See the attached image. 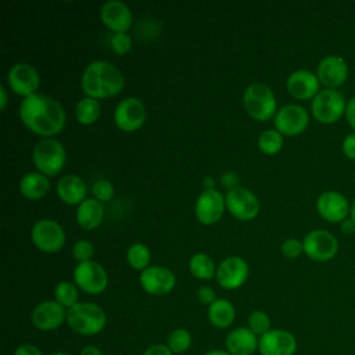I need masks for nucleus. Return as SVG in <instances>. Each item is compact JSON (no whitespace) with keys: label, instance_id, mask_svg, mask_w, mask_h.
<instances>
[{"label":"nucleus","instance_id":"nucleus-1","mask_svg":"<svg viewBox=\"0 0 355 355\" xmlns=\"http://www.w3.org/2000/svg\"><path fill=\"white\" fill-rule=\"evenodd\" d=\"M22 123L33 133L44 139L60 133L65 125L67 115L61 103L47 94L33 93L19 104L18 108Z\"/></svg>","mask_w":355,"mask_h":355},{"label":"nucleus","instance_id":"nucleus-2","mask_svg":"<svg viewBox=\"0 0 355 355\" xmlns=\"http://www.w3.org/2000/svg\"><path fill=\"white\" fill-rule=\"evenodd\" d=\"M80 85L87 97L104 98L118 94L125 86V78L112 62L96 60L83 69Z\"/></svg>","mask_w":355,"mask_h":355},{"label":"nucleus","instance_id":"nucleus-3","mask_svg":"<svg viewBox=\"0 0 355 355\" xmlns=\"http://www.w3.org/2000/svg\"><path fill=\"white\" fill-rule=\"evenodd\" d=\"M67 324L80 336H96L104 330L107 315L94 302H78L67 311Z\"/></svg>","mask_w":355,"mask_h":355},{"label":"nucleus","instance_id":"nucleus-4","mask_svg":"<svg viewBox=\"0 0 355 355\" xmlns=\"http://www.w3.org/2000/svg\"><path fill=\"white\" fill-rule=\"evenodd\" d=\"M243 104L248 115L257 121H268L277 112L275 93L261 82L247 86L243 94Z\"/></svg>","mask_w":355,"mask_h":355},{"label":"nucleus","instance_id":"nucleus-5","mask_svg":"<svg viewBox=\"0 0 355 355\" xmlns=\"http://www.w3.org/2000/svg\"><path fill=\"white\" fill-rule=\"evenodd\" d=\"M32 161L39 172L46 176H54L64 168L67 153L60 140L49 137L36 143L32 151Z\"/></svg>","mask_w":355,"mask_h":355},{"label":"nucleus","instance_id":"nucleus-6","mask_svg":"<svg viewBox=\"0 0 355 355\" xmlns=\"http://www.w3.org/2000/svg\"><path fill=\"white\" fill-rule=\"evenodd\" d=\"M347 101L337 89H322L311 103V112L313 118L324 125L337 122L345 115Z\"/></svg>","mask_w":355,"mask_h":355},{"label":"nucleus","instance_id":"nucleus-7","mask_svg":"<svg viewBox=\"0 0 355 355\" xmlns=\"http://www.w3.org/2000/svg\"><path fill=\"white\" fill-rule=\"evenodd\" d=\"M31 239L36 248L43 252H57L65 243V232L54 219H39L31 229Z\"/></svg>","mask_w":355,"mask_h":355},{"label":"nucleus","instance_id":"nucleus-8","mask_svg":"<svg viewBox=\"0 0 355 355\" xmlns=\"http://www.w3.org/2000/svg\"><path fill=\"white\" fill-rule=\"evenodd\" d=\"M73 283L86 294H101L108 286V275L101 263L96 261L80 262L72 272Z\"/></svg>","mask_w":355,"mask_h":355},{"label":"nucleus","instance_id":"nucleus-9","mask_svg":"<svg viewBox=\"0 0 355 355\" xmlns=\"http://www.w3.org/2000/svg\"><path fill=\"white\" fill-rule=\"evenodd\" d=\"M304 252L313 261L326 262L333 259L338 252L337 237L324 229L308 232L302 240Z\"/></svg>","mask_w":355,"mask_h":355},{"label":"nucleus","instance_id":"nucleus-10","mask_svg":"<svg viewBox=\"0 0 355 355\" xmlns=\"http://www.w3.org/2000/svg\"><path fill=\"white\" fill-rule=\"evenodd\" d=\"M226 208L229 212L241 220H251L259 212V200L258 197L245 187H236L227 190L225 196Z\"/></svg>","mask_w":355,"mask_h":355},{"label":"nucleus","instance_id":"nucleus-11","mask_svg":"<svg viewBox=\"0 0 355 355\" xmlns=\"http://www.w3.org/2000/svg\"><path fill=\"white\" fill-rule=\"evenodd\" d=\"M146 105L137 97H125L114 111L115 125L123 132L137 130L146 121Z\"/></svg>","mask_w":355,"mask_h":355},{"label":"nucleus","instance_id":"nucleus-12","mask_svg":"<svg viewBox=\"0 0 355 355\" xmlns=\"http://www.w3.org/2000/svg\"><path fill=\"white\" fill-rule=\"evenodd\" d=\"M308 123L309 114L300 104H286L275 114V128L286 136L302 133L308 128Z\"/></svg>","mask_w":355,"mask_h":355},{"label":"nucleus","instance_id":"nucleus-13","mask_svg":"<svg viewBox=\"0 0 355 355\" xmlns=\"http://www.w3.org/2000/svg\"><path fill=\"white\" fill-rule=\"evenodd\" d=\"M67 311L55 300L42 301L33 308L31 322L40 331H53L67 323Z\"/></svg>","mask_w":355,"mask_h":355},{"label":"nucleus","instance_id":"nucleus-14","mask_svg":"<svg viewBox=\"0 0 355 355\" xmlns=\"http://www.w3.org/2000/svg\"><path fill=\"white\" fill-rule=\"evenodd\" d=\"M297 349L295 336L284 329H270L258 340L259 355H295Z\"/></svg>","mask_w":355,"mask_h":355},{"label":"nucleus","instance_id":"nucleus-15","mask_svg":"<svg viewBox=\"0 0 355 355\" xmlns=\"http://www.w3.org/2000/svg\"><path fill=\"white\" fill-rule=\"evenodd\" d=\"M250 273L248 263L237 255H232L225 258L218 266H216V282L222 288L226 290H234L241 287Z\"/></svg>","mask_w":355,"mask_h":355},{"label":"nucleus","instance_id":"nucleus-16","mask_svg":"<svg viewBox=\"0 0 355 355\" xmlns=\"http://www.w3.org/2000/svg\"><path fill=\"white\" fill-rule=\"evenodd\" d=\"M139 282L147 294L165 295L175 288L176 276L168 268L153 265L140 272Z\"/></svg>","mask_w":355,"mask_h":355},{"label":"nucleus","instance_id":"nucleus-17","mask_svg":"<svg viewBox=\"0 0 355 355\" xmlns=\"http://www.w3.org/2000/svg\"><path fill=\"white\" fill-rule=\"evenodd\" d=\"M225 207V196L216 189H209L201 191L197 197L194 214L202 225H214L222 218Z\"/></svg>","mask_w":355,"mask_h":355},{"label":"nucleus","instance_id":"nucleus-18","mask_svg":"<svg viewBox=\"0 0 355 355\" xmlns=\"http://www.w3.org/2000/svg\"><path fill=\"white\" fill-rule=\"evenodd\" d=\"M7 83L12 92L28 97L36 93L40 76L36 68L28 62H17L7 72Z\"/></svg>","mask_w":355,"mask_h":355},{"label":"nucleus","instance_id":"nucleus-19","mask_svg":"<svg viewBox=\"0 0 355 355\" xmlns=\"http://www.w3.org/2000/svg\"><path fill=\"white\" fill-rule=\"evenodd\" d=\"M316 76L326 89H336L347 80L348 64L341 55H324L316 67Z\"/></svg>","mask_w":355,"mask_h":355},{"label":"nucleus","instance_id":"nucleus-20","mask_svg":"<svg viewBox=\"0 0 355 355\" xmlns=\"http://www.w3.org/2000/svg\"><path fill=\"white\" fill-rule=\"evenodd\" d=\"M316 209L319 215L327 222L341 223L344 219L348 218L351 205L345 198V196H343L341 193L334 190H327L318 197Z\"/></svg>","mask_w":355,"mask_h":355},{"label":"nucleus","instance_id":"nucleus-21","mask_svg":"<svg viewBox=\"0 0 355 355\" xmlns=\"http://www.w3.org/2000/svg\"><path fill=\"white\" fill-rule=\"evenodd\" d=\"M100 17L104 25L118 32H126L133 22V15L129 6L121 0H108L100 8Z\"/></svg>","mask_w":355,"mask_h":355},{"label":"nucleus","instance_id":"nucleus-22","mask_svg":"<svg viewBox=\"0 0 355 355\" xmlns=\"http://www.w3.org/2000/svg\"><path fill=\"white\" fill-rule=\"evenodd\" d=\"M319 86L320 82L316 73L308 69H297L291 72L286 82L287 92L298 100L313 98L320 92Z\"/></svg>","mask_w":355,"mask_h":355},{"label":"nucleus","instance_id":"nucleus-23","mask_svg":"<svg viewBox=\"0 0 355 355\" xmlns=\"http://www.w3.org/2000/svg\"><path fill=\"white\" fill-rule=\"evenodd\" d=\"M258 340L248 327L232 329L225 338V349L230 355H254L258 351Z\"/></svg>","mask_w":355,"mask_h":355},{"label":"nucleus","instance_id":"nucleus-24","mask_svg":"<svg viewBox=\"0 0 355 355\" xmlns=\"http://www.w3.org/2000/svg\"><path fill=\"white\" fill-rule=\"evenodd\" d=\"M87 186L85 180L73 173L65 175L57 182V194L62 202L68 205H79L86 200Z\"/></svg>","mask_w":355,"mask_h":355},{"label":"nucleus","instance_id":"nucleus-25","mask_svg":"<svg viewBox=\"0 0 355 355\" xmlns=\"http://www.w3.org/2000/svg\"><path fill=\"white\" fill-rule=\"evenodd\" d=\"M104 218V207L96 198L83 200L76 209V222L86 230L96 229L100 226Z\"/></svg>","mask_w":355,"mask_h":355},{"label":"nucleus","instance_id":"nucleus-26","mask_svg":"<svg viewBox=\"0 0 355 355\" xmlns=\"http://www.w3.org/2000/svg\"><path fill=\"white\" fill-rule=\"evenodd\" d=\"M50 180L42 172H28L19 179V191L28 200H40L47 194Z\"/></svg>","mask_w":355,"mask_h":355},{"label":"nucleus","instance_id":"nucleus-27","mask_svg":"<svg viewBox=\"0 0 355 355\" xmlns=\"http://www.w3.org/2000/svg\"><path fill=\"white\" fill-rule=\"evenodd\" d=\"M208 322L216 329H227L236 319L234 305L225 298H218L207 308Z\"/></svg>","mask_w":355,"mask_h":355},{"label":"nucleus","instance_id":"nucleus-28","mask_svg":"<svg viewBox=\"0 0 355 355\" xmlns=\"http://www.w3.org/2000/svg\"><path fill=\"white\" fill-rule=\"evenodd\" d=\"M190 273L201 280H209L216 275V266L214 259L205 252L194 254L189 261Z\"/></svg>","mask_w":355,"mask_h":355},{"label":"nucleus","instance_id":"nucleus-29","mask_svg":"<svg viewBox=\"0 0 355 355\" xmlns=\"http://www.w3.org/2000/svg\"><path fill=\"white\" fill-rule=\"evenodd\" d=\"M101 114V105L97 98L83 97L78 101L75 107V116L80 125H92L94 123Z\"/></svg>","mask_w":355,"mask_h":355},{"label":"nucleus","instance_id":"nucleus-30","mask_svg":"<svg viewBox=\"0 0 355 355\" xmlns=\"http://www.w3.org/2000/svg\"><path fill=\"white\" fill-rule=\"evenodd\" d=\"M54 300L69 309L79 302V288L73 282L62 280L54 287Z\"/></svg>","mask_w":355,"mask_h":355},{"label":"nucleus","instance_id":"nucleus-31","mask_svg":"<svg viewBox=\"0 0 355 355\" xmlns=\"http://www.w3.org/2000/svg\"><path fill=\"white\" fill-rule=\"evenodd\" d=\"M193 343L191 333L184 327H176L169 331L166 337V345L173 352V355L184 354L190 349Z\"/></svg>","mask_w":355,"mask_h":355},{"label":"nucleus","instance_id":"nucleus-32","mask_svg":"<svg viewBox=\"0 0 355 355\" xmlns=\"http://www.w3.org/2000/svg\"><path fill=\"white\" fill-rule=\"evenodd\" d=\"M150 259H151V252L148 247L143 243H135L129 245V248L126 250V261L136 270L141 272L146 268H148Z\"/></svg>","mask_w":355,"mask_h":355},{"label":"nucleus","instance_id":"nucleus-33","mask_svg":"<svg viewBox=\"0 0 355 355\" xmlns=\"http://www.w3.org/2000/svg\"><path fill=\"white\" fill-rule=\"evenodd\" d=\"M283 135L276 129H266L258 137L259 150L268 155L279 153L283 147Z\"/></svg>","mask_w":355,"mask_h":355},{"label":"nucleus","instance_id":"nucleus-34","mask_svg":"<svg viewBox=\"0 0 355 355\" xmlns=\"http://www.w3.org/2000/svg\"><path fill=\"white\" fill-rule=\"evenodd\" d=\"M272 322H270V318L266 312L263 311H252L250 315H248V319H247V327L258 337L263 336L265 333H268L272 327H270Z\"/></svg>","mask_w":355,"mask_h":355},{"label":"nucleus","instance_id":"nucleus-35","mask_svg":"<svg viewBox=\"0 0 355 355\" xmlns=\"http://www.w3.org/2000/svg\"><path fill=\"white\" fill-rule=\"evenodd\" d=\"M92 191H93V196H94L96 200H98L100 202H104V201H108V200L112 198L114 186L107 179H98L93 183Z\"/></svg>","mask_w":355,"mask_h":355},{"label":"nucleus","instance_id":"nucleus-36","mask_svg":"<svg viewBox=\"0 0 355 355\" xmlns=\"http://www.w3.org/2000/svg\"><path fill=\"white\" fill-rule=\"evenodd\" d=\"M93 254H94V247L89 240L75 241V244L72 247V255L76 261H79V263L92 261Z\"/></svg>","mask_w":355,"mask_h":355},{"label":"nucleus","instance_id":"nucleus-37","mask_svg":"<svg viewBox=\"0 0 355 355\" xmlns=\"http://www.w3.org/2000/svg\"><path fill=\"white\" fill-rule=\"evenodd\" d=\"M111 49L116 54H126L132 49V36L126 32H118L111 36Z\"/></svg>","mask_w":355,"mask_h":355},{"label":"nucleus","instance_id":"nucleus-38","mask_svg":"<svg viewBox=\"0 0 355 355\" xmlns=\"http://www.w3.org/2000/svg\"><path fill=\"white\" fill-rule=\"evenodd\" d=\"M280 250L284 257L294 259V258H298L301 255V252H304V244L298 239L290 237L282 243Z\"/></svg>","mask_w":355,"mask_h":355},{"label":"nucleus","instance_id":"nucleus-39","mask_svg":"<svg viewBox=\"0 0 355 355\" xmlns=\"http://www.w3.org/2000/svg\"><path fill=\"white\" fill-rule=\"evenodd\" d=\"M197 300L200 301V304L202 305H207L209 306L212 302H215L218 298H216V293L212 287L209 286H201L198 290H197Z\"/></svg>","mask_w":355,"mask_h":355},{"label":"nucleus","instance_id":"nucleus-40","mask_svg":"<svg viewBox=\"0 0 355 355\" xmlns=\"http://www.w3.org/2000/svg\"><path fill=\"white\" fill-rule=\"evenodd\" d=\"M341 148L347 158L355 159V132H352L344 137Z\"/></svg>","mask_w":355,"mask_h":355},{"label":"nucleus","instance_id":"nucleus-41","mask_svg":"<svg viewBox=\"0 0 355 355\" xmlns=\"http://www.w3.org/2000/svg\"><path fill=\"white\" fill-rule=\"evenodd\" d=\"M143 355H173V352L169 349V347L166 344H151L148 345Z\"/></svg>","mask_w":355,"mask_h":355},{"label":"nucleus","instance_id":"nucleus-42","mask_svg":"<svg viewBox=\"0 0 355 355\" xmlns=\"http://www.w3.org/2000/svg\"><path fill=\"white\" fill-rule=\"evenodd\" d=\"M14 355H43V352L33 344H21L15 348Z\"/></svg>","mask_w":355,"mask_h":355},{"label":"nucleus","instance_id":"nucleus-43","mask_svg":"<svg viewBox=\"0 0 355 355\" xmlns=\"http://www.w3.org/2000/svg\"><path fill=\"white\" fill-rule=\"evenodd\" d=\"M222 184L232 190V189H236L239 187V178H237V173L234 172H226L222 175Z\"/></svg>","mask_w":355,"mask_h":355},{"label":"nucleus","instance_id":"nucleus-44","mask_svg":"<svg viewBox=\"0 0 355 355\" xmlns=\"http://www.w3.org/2000/svg\"><path fill=\"white\" fill-rule=\"evenodd\" d=\"M345 118L347 122L349 123V126L354 129L355 132V96L349 98V101L347 103V108H345Z\"/></svg>","mask_w":355,"mask_h":355},{"label":"nucleus","instance_id":"nucleus-45","mask_svg":"<svg viewBox=\"0 0 355 355\" xmlns=\"http://www.w3.org/2000/svg\"><path fill=\"white\" fill-rule=\"evenodd\" d=\"M340 229L344 234H354L355 233V222L354 219H351L349 216L347 219H344L341 223H340Z\"/></svg>","mask_w":355,"mask_h":355},{"label":"nucleus","instance_id":"nucleus-46","mask_svg":"<svg viewBox=\"0 0 355 355\" xmlns=\"http://www.w3.org/2000/svg\"><path fill=\"white\" fill-rule=\"evenodd\" d=\"M79 355H103V351L94 344H87V345L82 347Z\"/></svg>","mask_w":355,"mask_h":355},{"label":"nucleus","instance_id":"nucleus-47","mask_svg":"<svg viewBox=\"0 0 355 355\" xmlns=\"http://www.w3.org/2000/svg\"><path fill=\"white\" fill-rule=\"evenodd\" d=\"M0 96H1V98H0V107H1V110H4L6 105H7V100H8L7 89H6L4 86H0Z\"/></svg>","mask_w":355,"mask_h":355},{"label":"nucleus","instance_id":"nucleus-48","mask_svg":"<svg viewBox=\"0 0 355 355\" xmlns=\"http://www.w3.org/2000/svg\"><path fill=\"white\" fill-rule=\"evenodd\" d=\"M202 186L205 190H209V189H215V179L211 178V176H205L204 180H202Z\"/></svg>","mask_w":355,"mask_h":355},{"label":"nucleus","instance_id":"nucleus-49","mask_svg":"<svg viewBox=\"0 0 355 355\" xmlns=\"http://www.w3.org/2000/svg\"><path fill=\"white\" fill-rule=\"evenodd\" d=\"M204 355H230L226 349H211V351H207Z\"/></svg>","mask_w":355,"mask_h":355},{"label":"nucleus","instance_id":"nucleus-50","mask_svg":"<svg viewBox=\"0 0 355 355\" xmlns=\"http://www.w3.org/2000/svg\"><path fill=\"white\" fill-rule=\"evenodd\" d=\"M349 218H351V219H354V222H355V198H354V201L351 202V209H349Z\"/></svg>","mask_w":355,"mask_h":355},{"label":"nucleus","instance_id":"nucleus-51","mask_svg":"<svg viewBox=\"0 0 355 355\" xmlns=\"http://www.w3.org/2000/svg\"><path fill=\"white\" fill-rule=\"evenodd\" d=\"M50 355H71V354L64 352V351H57V352H53V354H50Z\"/></svg>","mask_w":355,"mask_h":355}]
</instances>
